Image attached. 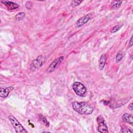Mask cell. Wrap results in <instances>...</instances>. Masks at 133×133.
<instances>
[{"instance_id":"cell-18","label":"cell","mask_w":133,"mask_h":133,"mask_svg":"<svg viewBox=\"0 0 133 133\" xmlns=\"http://www.w3.org/2000/svg\"><path fill=\"white\" fill-rule=\"evenodd\" d=\"M25 7L28 9H30L32 7V4L31 2H27L26 3H25Z\"/></svg>"},{"instance_id":"cell-20","label":"cell","mask_w":133,"mask_h":133,"mask_svg":"<svg viewBox=\"0 0 133 133\" xmlns=\"http://www.w3.org/2000/svg\"><path fill=\"white\" fill-rule=\"evenodd\" d=\"M132 46V36L131 37L130 39V41L129 42V47H130Z\"/></svg>"},{"instance_id":"cell-4","label":"cell","mask_w":133,"mask_h":133,"mask_svg":"<svg viewBox=\"0 0 133 133\" xmlns=\"http://www.w3.org/2000/svg\"><path fill=\"white\" fill-rule=\"evenodd\" d=\"M45 58L42 55L38 56L33 60L30 64V69L32 71H35L39 69L44 63Z\"/></svg>"},{"instance_id":"cell-14","label":"cell","mask_w":133,"mask_h":133,"mask_svg":"<svg viewBox=\"0 0 133 133\" xmlns=\"http://www.w3.org/2000/svg\"><path fill=\"white\" fill-rule=\"evenodd\" d=\"M123 57H124V54L123 52H118L115 57V62L116 63L119 62L123 59Z\"/></svg>"},{"instance_id":"cell-9","label":"cell","mask_w":133,"mask_h":133,"mask_svg":"<svg viewBox=\"0 0 133 133\" xmlns=\"http://www.w3.org/2000/svg\"><path fill=\"white\" fill-rule=\"evenodd\" d=\"M1 2L6 6L8 10H14L18 8L19 7V5L18 4L11 1H1Z\"/></svg>"},{"instance_id":"cell-3","label":"cell","mask_w":133,"mask_h":133,"mask_svg":"<svg viewBox=\"0 0 133 133\" xmlns=\"http://www.w3.org/2000/svg\"><path fill=\"white\" fill-rule=\"evenodd\" d=\"M9 119L15 131L17 133H27L28 131L24 129L19 122L12 115L9 116Z\"/></svg>"},{"instance_id":"cell-15","label":"cell","mask_w":133,"mask_h":133,"mask_svg":"<svg viewBox=\"0 0 133 133\" xmlns=\"http://www.w3.org/2000/svg\"><path fill=\"white\" fill-rule=\"evenodd\" d=\"M122 24H117L115 25L111 30V33H114L116 32H117L119 30V29L121 28V27L122 26Z\"/></svg>"},{"instance_id":"cell-12","label":"cell","mask_w":133,"mask_h":133,"mask_svg":"<svg viewBox=\"0 0 133 133\" xmlns=\"http://www.w3.org/2000/svg\"><path fill=\"white\" fill-rule=\"evenodd\" d=\"M122 3V1H114L111 3V7L113 9H118L121 6Z\"/></svg>"},{"instance_id":"cell-1","label":"cell","mask_w":133,"mask_h":133,"mask_svg":"<svg viewBox=\"0 0 133 133\" xmlns=\"http://www.w3.org/2000/svg\"><path fill=\"white\" fill-rule=\"evenodd\" d=\"M72 105L74 110L81 114L89 115L94 111V108L86 102L74 101Z\"/></svg>"},{"instance_id":"cell-13","label":"cell","mask_w":133,"mask_h":133,"mask_svg":"<svg viewBox=\"0 0 133 133\" xmlns=\"http://www.w3.org/2000/svg\"><path fill=\"white\" fill-rule=\"evenodd\" d=\"M25 14L24 12H20L15 15V19L16 20L18 21H20L24 19V18L25 17Z\"/></svg>"},{"instance_id":"cell-8","label":"cell","mask_w":133,"mask_h":133,"mask_svg":"<svg viewBox=\"0 0 133 133\" xmlns=\"http://www.w3.org/2000/svg\"><path fill=\"white\" fill-rule=\"evenodd\" d=\"M14 89V87L10 86V87H7L5 88H1L0 89V96L2 98H6L9 93L13 90Z\"/></svg>"},{"instance_id":"cell-2","label":"cell","mask_w":133,"mask_h":133,"mask_svg":"<svg viewBox=\"0 0 133 133\" xmlns=\"http://www.w3.org/2000/svg\"><path fill=\"white\" fill-rule=\"evenodd\" d=\"M72 88L75 93L79 97H84L87 92L86 87L81 82H75L72 84Z\"/></svg>"},{"instance_id":"cell-10","label":"cell","mask_w":133,"mask_h":133,"mask_svg":"<svg viewBox=\"0 0 133 133\" xmlns=\"http://www.w3.org/2000/svg\"><path fill=\"white\" fill-rule=\"evenodd\" d=\"M122 119L124 122L129 124L131 126L133 125V119L131 114L128 113H124L122 116Z\"/></svg>"},{"instance_id":"cell-21","label":"cell","mask_w":133,"mask_h":133,"mask_svg":"<svg viewBox=\"0 0 133 133\" xmlns=\"http://www.w3.org/2000/svg\"><path fill=\"white\" fill-rule=\"evenodd\" d=\"M128 108H129V109L131 111H132V109H133V107H132V103H131L129 105V106H128Z\"/></svg>"},{"instance_id":"cell-7","label":"cell","mask_w":133,"mask_h":133,"mask_svg":"<svg viewBox=\"0 0 133 133\" xmlns=\"http://www.w3.org/2000/svg\"><path fill=\"white\" fill-rule=\"evenodd\" d=\"M91 18V14H88L79 18L76 22V26L77 28H79L86 24Z\"/></svg>"},{"instance_id":"cell-16","label":"cell","mask_w":133,"mask_h":133,"mask_svg":"<svg viewBox=\"0 0 133 133\" xmlns=\"http://www.w3.org/2000/svg\"><path fill=\"white\" fill-rule=\"evenodd\" d=\"M39 119L40 120L45 124V126L48 127L49 125V122L47 120L46 118L45 117H44V116H43L42 115H40V116H39Z\"/></svg>"},{"instance_id":"cell-5","label":"cell","mask_w":133,"mask_h":133,"mask_svg":"<svg viewBox=\"0 0 133 133\" xmlns=\"http://www.w3.org/2000/svg\"><path fill=\"white\" fill-rule=\"evenodd\" d=\"M97 122L98 124L97 129L98 131L101 133H108L109 132L108 127L105 123V119L102 116H98L97 117Z\"/></svg>"},{"instance_id":"cell-6","label":"cell","mask_w":133,"mask_h":133,"mask_svg":"<svg viewBox=\"0 0 133 133\" xmlns=\"http://www.w3.org/2000/svg\"><path fill=\"white\" fill-rule=\"evenodd\" d=\"M64 60V56H61L55 59L48 66L46 71L48 73H51L55 71Z\"/></svg>"},{"instance_id":"cell-11","label":"cell","mask_w":133,"mask_h":133,"mask_svg":"<svg viewBox=\"0 0 133 133\" xmlns=\"http://www.w3.org/2000/svg\"><path fill=\"white\" fill-rule=\"evenodd\" d=\"M107 60V57L105 54H102L99 60V68L100 71H102L104 68L105 62Z\"/></svg>"},{"instance_id":"cell-17","label":"cell","mask_w":133,"mask_h":133,"mask_svg":"<svg viewBox=\"0 0 133 133\" xmlns=\"http://www.w3.org/2000/svg\"><path fill=\"white\" fill-rule=\"evenodd\" d=\"M83 2V1H72V3L71 5L72 6H76L78 5H79L82 2Z\"/></svg>"},{"instance_id":"cell-19","label":"cell","mask_w":133,"mask_h":133,"mask_svg":"<svg viewBox=\"0 0 133 133\" xmlns=\"http://www.w3.org/2000/svg\"><path fill=\"white\" fill-rule=\"evenodd\" d=\"M121 131L122 132H131V131L128 128H122Z\"/></svg>"}]
</instances>
